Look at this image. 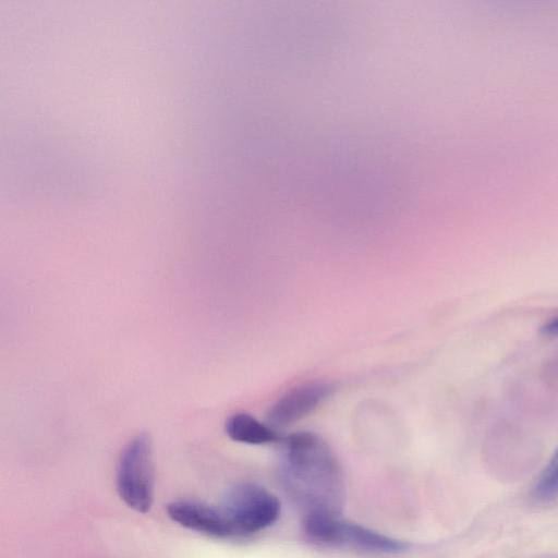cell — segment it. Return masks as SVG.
<instances>
[{"label":"cell","mask_w":558,"mask_h":558,"mask_svg":"<svg viewBox=\"0 0 558 558\" xmlns=\"http://www.w3.org/2000/svg\"><path fill=\"white\" fill-rule=\"evenodd\" d=\"M280 472L282 481L307 512H337L342 495L338 461L328 444L311 432L281 438Z\"/></svg>","instance_id":"1"},{"label":"cell","mask_w":558,"mask_h":558,"mask_svg":"<svg viewBox=\"0 0 558 558\" xmlns=\"http://www.w3.org/2000/svg\"><path fill=\"white\" fill-rule=\"evenodd\" d=\"M306 535L320 544L342 546L372 554H400L408 543L384 535L361 524L342 520L337 512L308 511L304 518Z\"/></svg>","instance_id":"2"},{"label":"cell","mask_w":558,"mask_h":558,"mask_svg":"<svg viewBox=\"0 0 558 558\" xmlns=\"http://www.w3.org/2000/svg\"><path fill=\"white\" fill-rule=\"evenodd\" d=\"M120 498L132 509L145 513L154 499L151 440L146 433L135 436L122 451L117 470Z\"/></svg>","instance_id":"3"},{"label":"cell","mask_w":558,"mask_h":558,"mask_svg":"<svg viewBox=\"0 0 558 558\" xmlns=\"http://www.w3.org/2000/svg\"><path fill=\"white\" fill-rule=\"evenodd\" d=\"M233 536L259 532L272 525L280 515L279 499L269 490L253 483L232 487L220 506Z\"/></svg>","instance_id":"4"},{"label":"cell","mask_w":558,"mask_h":558,"mask_svg":"<svg viewBox=\"0 0 558 558\" xmlns=\"http://www.w3.org/2000/svg\"><path fill=\"white\" fill-rule=\"evenodd\" d=\"M335 391L331 383L316 380L295 387L278 399L267 412V424L281 428L315 411Z\"/></svg>","instance_id":"5"},{"label":"cell","mask_w":558,"mask_h":558,"mask_svg":"<svg viewBox=\"0 0 558 558\" xmlns=\"http://www.w3.org/2000/svg\"><path fill=\"white\" fill-rule=\"evenodd\" d=\"M169 518L178 524L215 537L233 536L232 529L220 506L181 499L167 506Z\"/></svg>","instance_id":"6"},{"label":"cell","mask_w":558,"mask_h":558,"mask_svg":"<svg viewBox=\"0 0 558 558\" xmlns=\"http://www.w3.org/2000/svg\"><path fill=\"white\" fill-rule=\"evenodd\" d=\"M225 429L232 440L248 445L277 442L282 438L274 427L243 412L231 415Z\"/></svg>","instance_id":"7"},{"label":"cell","mask_w":558,"mask_h":558,"mask_svg":"<svg viewBox=\"0 0 558 558\" xmlns=\"http://www.w3.org/2000/svg\"><path fill=\"white\" fill-rule=\"evenodd\" d=\"M531 494L539 501H549L558 497V447L537 477Z\"/></svg>","instance_id":"8"},{"label":"cell","mask_w":558,"mask_h":558,"mask_svg":"<svg viewBox=\"0 0 558 558\" xmlns=\"http://www.w3.org/2000/svg\"><path fill=\"white\" fill-rule=\"evenodd\" d=\"M542 333L548 335V336H555L558 335V317L551 319L550 322H547L545 325L541 328Z\"/></svg>","instance_id":"9"}]
</instances>
